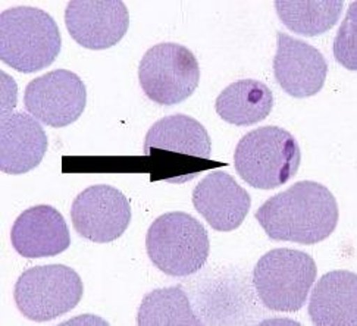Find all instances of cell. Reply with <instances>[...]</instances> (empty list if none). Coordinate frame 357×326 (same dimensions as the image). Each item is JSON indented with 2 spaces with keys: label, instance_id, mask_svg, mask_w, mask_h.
<instances>
[{
  "label": "cell",
  "instance_id": "8992f818",
  "mask_svg": "<svg viewBox=\"0 0 357 326\" xmlns=\"http://www.w3.org/2000/svg\"><path fill=\"white\" fill-rule=\"evenodd\" d=\"M15 79L0 72V171L22 175L37 168L47 152V135L30 114L15 112Z\"/></svg>",
  "mask_w": 357,
  "mask_h": 326
},
{
  "label": "cell",
  "instance_id": "7c38bea8",
  "mask_svg": "<svg viewBox=\"0 0 357 326\" xmlns=\"http://www.w3.org/2000/svg\"><path fill=\"white\" fill-rule=\"evenodd\" d=\"M328 62L324 54L303 40L278 33L273 75L280 87L296 99L317 96L324 88Z\"/></svg>",
  "mask_w": 357,
  "mask_h": 326
},
{
  "label": "cell",
  "instance_id": "30bf717a",
  "mask_svg": "<svg viewBox=\"0 0 357 326\" xmlns=\"http://www.w3.org/2000/svg\"><path fill=\"white\" fill-rule=\"evenodd\" d=\"M71 221L82 238L99 244L111 242L130 226V201L112 185H91L74 199Z\"/></svg>",
  "mask_w": 357,
  "mask_h": 326
},
{
  "label": "cell",
  "instance_id": "9c48e42d",
  "mask_svg": "<svg viewBox=\"0 0 357 326\" xmlns=\"http://www.w3.org/2000/svg\"><path fill=\"white\" fill-rule=\"evenodd\" d=\"M87 88L82 79L68 70H56L33 81L24 93L26 112L52 128L74 124L84 112Z\"/></svg>",
  "mask_w": 357,
  "mask_h": 326
},
{
  "label": "cell",
  "instance_id": "ffe728a7",
  "mask_svg": "<svg viewBox=\"0 0 357 326\" xmlns=\"http://www.w3.org/2000/svg\"><path fill=\"white\" fill-rule=\"evenodd\" d=\"M357 3L350 5L349 13L342 22L334 42V54L338 63L350 71H357Z\"/></svg>",
  "mask_w": 357,
  "mask_h": 326
},
{
  "label": "cell",
  "instance_id": "9a60e30c",
  "mask_svg": "<svg viewBox=\"0 0 357 326\" xmlns=\"http://www.w3.org/2000/svg\"><path fill=\"white\" fill-rule=\"evenodd\" d=\"M309 316L317 326H357V275L333 270L314 285Z\"/></svg>",
  "mask_w": 357,
  "mask_h": 326
},
{
  "label": "cell",
  "instance_id": "4fadbf2b",
  "mask_svg": "<svg viewBox=\"0 0 357 326\" xmlns=\"http://www.w3.org/2000/svg\"><path fill=\"white\" fill-rule=\"evenodd\" d=\"M193 205L215 231L229 233L244 222L252 199L229 173L218 169L196 185Z\"/></svg>",
  "mask_w": 357,
  "mask_h": 326
},
{
  "label": "cell",
  "instance_id": "2e32d148",
  "mask_svg": "<svg viewBox=\"0 0 357 326\" xmlns=\"http://www.w3.org/2000/svg\"><path fill=\"white\" fill-rule=\"evenodd\" d=\"M153 148L163 152L211 159L212 140L199 121L188 115L165 116L150 127L146 134L143 152L150 155Z\"/></svg>",
  "mask_w": 357,
  "mask_h": 326
},
{
  "label": "cell",
  "instance_id": "8fae6325",
  "mask_svg": "<svg viewBox=\"0 0 357 326\" xmlns=\"http://www.w3.org/2000/svg\"><path fill=\"white\" fill-rule=\"evenodd\" d=\"M66 30L90 50L116 46L130 26V13L121 0H73L65 10Z\"/></svg>",
  "mask_w": 357,
  "mask_h": 326
},
{
  "label": "cell",
  "instance_id": "e0dca14e",
  "mask_svg": "<svg viewBox=\"0 0 357 326\" xmlns=\"http://www.w3.org/2000/svg\"><path fill=\"white\" fill-rule=\"evenodd\" d=\"M272 107V91L257 79L236 81L224 88L215 102L221 119L237 127H249L266 119Z\"/></svg>",
  "mask_w": 357,
  "mask_h": 326
},
{
  "label": "cell",
  "instance_id": "277c9868",
  "mask_svg": "<svg viewBox=\"0 0 357 326\" xmlns=\"http://www.w3.org/2000/svg\"><path fill=\"white\" fill-rule=\"evenodd\" d=\"M146 249L152 263L169 277H188L208 262L211 242L206 228L185 212H169L150 225Z\"/></svg>",
  "mask_w": 357,
  "mask_h": 326
},
{
  "label": "cell",
  "instance_id": "5bb4252c",
  "mask_svg": "<svg viewBox=\"0 0 357 326\" xmlns=\"http://www.w3.org/2000/svg\"><path fill=\"white\" fill-rule=\"evenodd\" d=\"M10 242L22 257L41 259L63 253L71 246V235L59 210L38 205L17 217L10 229Z\"/></svg>",
  "mask_w": 357,
  "mask_h": 326
},
{
  "label": "cell",
  "instance_id": "6da1fadb",
  "mask_svg": "<svg viewBox=\"0 0 357 326\" xmlns=\"http://www.w3.org/2000/svg\"><path fill=\"white\" fill-rule=\"evenodd\" d=\"M255 217L271 240L313 246L334 233L340 212L325 185L300 181L268 199Z\"/></svg>",
  "mask_w": 357,
  "mask_h": 326
},
{
  "label": "cell",
  "instance_id": "d6986e66",
  "mask_svg": "<svg viewBox=\"0 0 357 326\" xmlns=\"http://www.w3.org/2000/svg\"><path fill=\"white\" fill-rule=\"evenodd\" d=\"M137 323L140 326H197L202 320L193 311L185 291L176 285L144 295Z\"/></svg>",
  "mask_w": 357,
  "mask_h": 326
},
{
  "label": "cell",
  "instance_id": "52a82bcc",
  "mask_svg": "<svg viewBox=\"0 0 357 326\" xmlns=\"http://www.w3.org/2000/svg\"><path fill=\"white\" fill-rule=\"evenodd\" d=\"M82 293L84 285L74 269L65 265H45L21 274L13 298L26 319L47 322L75 309Z\"/></svg>",
  "mask_w": 357,
  "mask_h": 326
},
{
  "label": "cell",
  "instance_id": "ba28073f",
  "mask_svg": "<svg viewBox=\"0 0 357 326\" xmlns=\"http://www.w3.org/2000/svg\"><path fill=\"white\" fill-rule=\"evenodd\" d=\"M139 81L146 96L162 106L188 99L200 83V66L195 53L178 43L150 47L139 66Z\"/></svg>",
  "mask_w": 357,
  "mask_h": 326
},
{
  "label": "cell",
  "instance_id": "5b68a950",
  "mask_svg": "<svg viewBox=\"0 0 357 326\" xmlns=\"http://www.w3.org/2000/svg\"><path fill=\"white\" fill-rule=\"evenodd\" d=\"M317 275L318 267L310 254L293 249H275L256 263L253 285L266 309L291 313L306 304Z\"/></svg>",
  "mask_w": 357,
  "mask_h": 326
},
{
  "label": "cell",
  "instance_id": "3957f363",
  "mask_svg": "<svg viewBox=\"0 0 357 326\" xmlns=\"http://www.w3.org/2000/svg\"><path fill=\"white\" fill-rule=\"evenodd\" d=\"M301 152L294 135L280 127L247 132L234 152V166L241 178L259 189H273L294 178Z\"/></svg>",
  "mask_w": 357,
  "mask_h": 326
},
{
  "label": "cell",
  "instance_id": "ac0fdd59",
  "mask_svg": "<svg viewBox=\"0 0 357 326\" xmlns=\"http://www.w3.org/2000/svg\"><path fill=\"white\" fill-rule=\"evenodd\" d=\"M342 0H277L275 10L281 22L296 34L317 37L338 22Z\"/></svg>",
  "mask_w": 357,
  "mask_h": 326
},
{
  "label": "cell",
  "instance_id": "7a4b0ae2",
  "mask_svg": "<svg viewBox=\"0 0 357 326\" xmlns=\"http://www.w3.org/2000/svg\"><path fill=\"white\" fill-rule=\"evenodd\" d=\"M62 37L47 12L17 6L0 13V61L22 74L46 70L59 56Z\"/></svg>",
  "mask_w": 357,
  "mask_h": 326
}]
</instances>
